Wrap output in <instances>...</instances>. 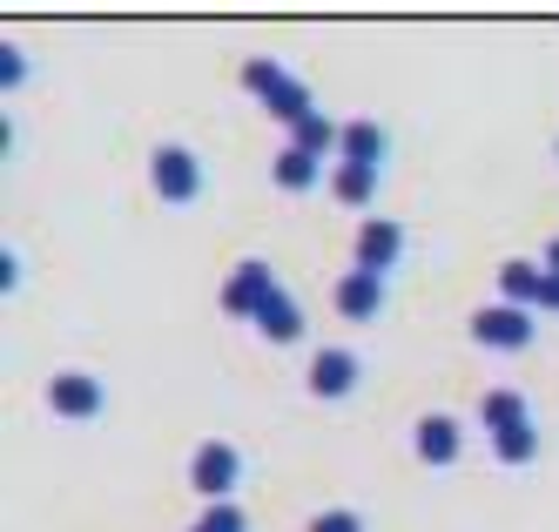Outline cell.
Masks as SVG:
<instances>
[{
    "mask_svg": "<svg viewBox=\"0 0 559 532\" xmlns=\"http://www.w3.org/2000/svg\"><path fill=\"white\" fill-rule=\"evenodd\" d=\"M546 263H552V276H559V243H552V250H546Z\"/></svg>",
    "mask_w": 559,
    "mask_h": 532,
    "instance_id": "7402d4cb",
    "label": "cell"
},
{
    "mask_svg": "<svg viewBox=\"0 0 559 532\" xmlns=\"http://www.w3.org/2000/svg\"><path fill=\"white\" fill-rule=\"evenodd\" d=\"M236 472H243V459H236V445H203V452H195V465H189V478H195V493L203 499H223L229 485H236Z\"/></svg>",
    "mask_w": 559,
    "mask_h": 532,
    "instance_id": "277c9868",
    "label": "cell"
},
{
    "mask_svg": "<svg viewBox=\"0 0 559 532\" xmlns=\"http://www.w3.org/2000/svg\"><path fill=\"white\" fill-rule=\"evenodd\" d=\"M499 291H506V304H519V310H533V304L546 297V276H539L533 263H506V270H499Z\"/></svg>",
    "mask_w": 559,
    "mask_h": 532,
    "instance_id": "8fae6325",
    "label": "cell"
},
{
    "mask_svg": "<svg viewBox=\"0 0 559 532\" xmlns=\"http://www.w3.org/2000/svg\"><path fill=\"white\" fill-rule=\"evenodd\" d=\"M243 81H250V88L270 102V115H284V121H290V129L310 115V88H304V81H290L276 61H250V68H243Z\"/></svg>",
    "mask_w": 559,
    "mask_h": 532,
    "instance_id": "6da1fadb",
    "label": "cell"
},
{
    "mask_svg": "<svg viewBox=\"0 0 559 532\" xmlns=\"http://www.w3.org/2000/svg\"><path fill=\"white\" fill-rule=\"evenodd\" d=\"M270 297H276V283H270V263H263V257H250V263H236L229 291H223V310H229V317H257Z\"/></svg>",
    "mask_w": 559,
    "mask_h": 532,
    "instance_id": "7a4b0ae2",
    "label": "cell"
},
{
    "mask_svg": "<svg viewBox=\"0 0 559 532\" xmlns=\"http://www.w3.org/2000/svg\"><path fill=\"white\" fill-rule=\"evenodd\" d=\"M378 304H384V283H378L371 270H350V276L337 283V310H344L350 323H371V317H378Z\"/></svg>",
    "mask_w": 559,
    "mask_h": 532,
    "instance_id": "52a82bcc",
    "label": "cell"
},
{
    "mask_svg": "<svg viewBox=\"0 0 559 532\" xmlns=\"http://www.w3.org/2000/svg\"><path fill=\"white\" fill-rule=\"evenodd\" d=\"M195 532H243V512H236V506H210V519Z\"/></svg>",
    "mask_w": 559,
    "mask_h": 532,
    "instance_id": "ffe728a7",
    "label": "cell"
},
{
    "mask_svg": "<svg viewBox=\"0 0 559 532\" xmlns=\"http://www.w3.org/2000/svg\"><path fill=\"white\" fill-rule=\"evenodd\" d=\"M310 532H365V519H357V512H317Z\"/></svg>",
    "mask_w": 559,
    "mask_h": 532,
    "instance_id": "d6986e66",
    "label": "cell"
},
{
    "mask_svg": "<svg viewBox=\"0 0 559 532\" xmlns=\"http://www.w3.org/2000/svg\"><path fill=\"white\" fill-rule=\"evenodd\" d=\"M472 338H478V344H499V351H519V344H533V310H519V304L478 310V317H472Z\"/></svg>",
    "mask_w": 559,
    "mask_h": 532,
    "instance_id": "3957f363",
    "label": "cell"
},
{
    "mask_svg": "<svg viewBox=\"0 0 559 532\" xmlns=\"http://www.w3.org/2000/svg\"><path fill=\"white\" fill-rule=\"evenodd\" d=\"M317 162H324V155H310V149H290L284 162H276V182H284V189H304V182H317Z\"/></svg>",
    "mask_w": 559,
    "mask_h": 532,
    "instance_id": "2e32d148",
    "label": "cell"
},
{
    "mask_svg": "<svg viewBox=\"0 0 559 532\" xmlns=\"http://www.w3.org/2000/svg\"><path fill=\"white\" fill-rule=\"evenodd\" d=\"M148 176H155V189H163L169 202H189L195 182H203V169H195V155H189V149H155Z\"/></svg>",
    "mask_w": 559,
    "mask_h": 532,
    "instance_id": "5b68a950",
    "label": "cell"
},
{
    "mask_svg": "<svg viewBox=\"0 0 559 532\" xmlns=\"http://www.w3.org/2000/svg\"><path fill=\"white\" fill-rule=\"evenodd\" d=\"M48 404L61 418H95L102 412V385H88V378H55L48 385Z\"/></svg>",
    "mask_w": 559,
    "mask_h": 532,
    "instance_id": "9c48e42d",
    "label": "cell"
},
{
    "mask_svg": "<svg viewBox=\"0 0 559 532\" xmlns=\"http://www.w3.org/2000/svg\"><path fill=\"white\" fill-rule=\"evenodd\" d=\"M337 142H344V129H331V121L317 115V108H310V115L297 121V149H310V155H324V149H337Z\"/></svg>",
    "mask_w": 559,
    "mask_h": 532,
    "instance_id": "9a60e30c",
    "label": "cell"
},
{
    "mask_svg": "<svg viewBox=\"0 0 559 532\" xmlns=\"http://www.w3.org/2000/svg\"><path fill=\"white\" fill-rule=\"evenodd\" d=\"M257 323H263V338H276V344H290V338L304 331V310H297L290 297H270V304L257 310Z\"/></svg>",
    "mask_w": 559,
    "mask_h": 532,
    "instance_id": "5bb4252c",
    "label": "cell"
},
{
    "mask_svg": "<svg viewBox=\"0 0 559 532\" xmlns=\"http://www.w3.org/2000/svg\"><path fill=\"white\" fill-rule=\"evenodd\" d=\"M539 452V438H533V425H512V431H499V459L506 465H526Z\"/></svg>",
    "mask_w": 559,
    "mask_h": 532,
    "instance_id": "e0dca14e",
    "label": "cell"
},
{
    "mask_svg": "<svg viewBox=\"0 0 559 532\" xmlns=\"http://www.w3.org/2000/svg\"><path fill=\"white\" fill-rule=\"evenodd\" d=\"M397 250H405V229H397V223H365V236H357V270H384V263H397Z\"/></svg>",
    "mask_w": 559,
    "mask_h": 532,
    "instance_id": "8992f818",
    "label": "cell"
},
{
    "mask_svg": "<svg viewBox=\"0 0 559 532\" xmlns=\"http://www.w3.org/2000/svg\"><path fill=\"white\" fill-rule=\"evenodd\" d=\"M418 452H425L431 465H452V459H459V425H452V418H425V425H418Z\"/></svg>",
    "mask_w": 559,
    "mask_h": 532,
    "instance_id": "7c38bea8",
    "label": "cell"
},
{
    "mask_svg": "<svg viewBox=\"0 0 559 532\" xmlns=\"http://www.w3.org/2000/svg\"><path fill=\"white\" fill-rule=\"evenodd\" d=\"M478 418H486L492 431H512V425H533V418H526V398H519V391H486V404H478Z\"/></svg>",
    "mask_w": 559,
    "mask_h": 532,
    "instance_id": "4fadbf2b",
    "label": "cell"
},
{
    "mask_svg": "<svg viewBox=\"0 0 559 532\" xmlns=\"http://www.w3.org/2000/svg\"><path fill=\"white\" fill-rule=\"evenodd\" d=\"M371 182H378V169H357V162H344V169H337V196L344 202H371Z\"/></svg>",
    "mask_w": 559,
    "mask_h": 532,
    "instance_id": "ac0fdd59",
    "label": "cell"
},
{
    "mask_svg": "<svg viewBox=\"0 0 559 532\" xmlns=\"http://www.w3.org/2000/svg\"><path fill=\"white\" fill-rule=\"evenodd\" d=\"M337 149H344V162H357V169H378V155H384V129H378V121H350Z\"/></svg>",
    "mask_w": 559,
    "mask_h": 532,
    "instance_id": "30bf717a",
    "label": "cell"
},
{
    "mask_svg": "<svg viewBox=\"0 0 559 532\" xmlns=\"http://www.w3.org/2000/svg\"><path fill=\"white\" fill-rule=\"evenodd\" d=\"M0 74H8V88H14V81L27 74V61H21V48H14V40H8V48H0Z\"/></svg>",
    "mask_w": 559,
    "mask_h": 532,
    "instance_id": "44dd1931",
    "label": "cell"
},
{
    "mask_svg": "<svg viewBox=\"0 0 559 532\" xmlns=\"http://www.w3.org/2000/svg\"><path fill=\"white\" fill-rule=\"evenodd\" d=\"M357 385V357L350 351H317V364H310V391L317 398H344Z\"/></svg>",
    "mask_w": 559,
    "mask_h": 532,
    "instance_id": "ba28073f",
    "label": "cell"
}]
</instances>
